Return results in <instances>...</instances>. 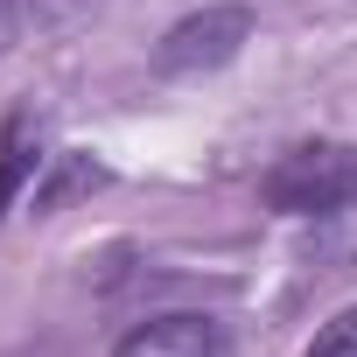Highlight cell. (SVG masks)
Here are the masks:
<instances>
[{"mask_svg":"<svg viewBox=\"0 0 357 357\" xmlns=\"http://www.w3.org/2000/svg\"><path fill=\"white\" fill-rule=\"evenodd\" d=\"M63 168L50 175V183H36V211H63V197H77V190H98L105 183V168L98 161H84V154H56Z\"/></svg>","mask_w":357,"mask_h":357,"instance_id":"obj_5","label":"cell"},{"mask_svg":"<svg viewBox=\"0 0 357 357\" xmlns=\"http://www.w3.org/2000/svg\"><path fill=\"white\" fill-rule=\"evenodd\" d=\"M245 43H252V8H204V15H183L154 43V70L161 77H197V70L231 63Z\"/></svg>","mask_w":357,"mask_h":357,"instance_id":"obj_2","label":"cell"},{"mask_svg":"<svg viewBox=\"0 0 357 357\" xmlns=\"http://www.w3.org/2000/svg\"><path fill=\"white\" fill-rule=\"evenodd\" d=\"M8 22H15V0H0V43H8Z\"/></svg>","mask_w":357,"mask_h":357,"instance_id":"obj_7","label":"cell"},{"mask_svg":"<svg viewBox=\"0 0 357 357\" xmlns=\"http://www.w3.org/2000/svg\"><path fill=\"white\" fill-rule=\"evenodd\" d=\"M112 357H231V336H225V322L204 315V308H168V315L133 322V329L112 343Z\"/></svg>","mask_w":357,"mask_h":357,"instance_id":"obj_3","label":"cell"},{"mask_svg":"<svg viewBox=\"0 0 357 357\" xmlns=\"http://www.w3.org/2000/svg\"><path fill=\"white\" fill-rule=\"evenodd\" d=\"M259 204L280 218H336L357 204V147L350 140H301L259 175Z\"/></svg>","mask_w":357,"mask_h":357,"instance_id":"obj_1","label":"cell"},{"mask_svg":"<svg viewBox=\"0 0 357 357\" xmlns=\"http://www.w3.org/2000/svg\"><path fill=\"white\" fill-rule=\"evenodd\" d=\"M29 168H36V126H29V112H15L8 133H0V211L15 204V190L29 183Z\"/></svg>","mask_w":357,"mask_h":357,"instance_id":"obj_4","label":"cell"},{"mask_svg":"<svg viewBox=\"0 0 357 357\" xmlns=\"http://www.w3.org/2000/svg\"><path fill=\"white\" fill-rule=\"evenodd\" d=\"M301 357H357V308H343V315H329V322L315 329V343H308Z\"/></svg>","mask_w":357,"mask_h":357,"instance_id":"obj_6","label":"cell"}]
</instances>
